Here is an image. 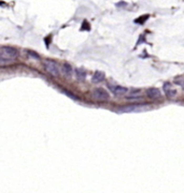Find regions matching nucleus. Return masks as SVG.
<instances>
[{"mask_svg": "<svg viewBox=\"0 0 184 193\" xmlns=\"http://www.w3.org/2000/svg\"><path fill=\"white\" fill-rule=\"evenodd\" d=\"M18 55V52L16 48L12 46H1L0 48V60L1 63H4L6 61L14 60Z\"/></svg>", "mask_w": 184, "mask_h": 193, "instance_id": "f257e3e1", "label": "nucleus"}, {"mask_svg": "<svg viewBox=\"0 0 184 193\" xmlns=\"http://www.w3.org/2000/svg\"><path fill=\"white\" fill-rule=\"evenodd\" d=\"M44 68L50 74L54 75V76H58L59 75V69L57 64L54 62V61H51V60H47L44 62Z\"/></svg>", "mask_w": 184, "mask_h": 193, "instance_id": "f03ea898", "label": "nucleus"}, {"mask_svg": "<svg viewBox=\"0 0 184 193\" xmlns=\"http://www.w3.org/2000/svg\"><path fill=\"white\" fill-rule=\"evenodd\" d=\"M93 96L95 99L101 101H107L109 99V93L103 88H96L93 91Z\"/></svg>", "mask_w": 184, "mask_h": 193, "instance_id": "7ed1b4c3", "label": "nucleus"}, {"mask_svg": "<svg viewBox=\"0 0 184 193\" xmlns=\"http://www.w3.org/2000/svg\"><path fill=\"white\" fill-rule=\"evenodd\" d=\"M110 90L116 96H123L127 92V88L122 86H110Z\"/></svg>", "mask_w": 184, "mask_h": 193, "instance_id": "20e7f679", "label": "nucleus"}, {"mask_svg": "<svg viewBox=\"0 0 184 193\" xmlns=\"http://www.w3.org/2000/svg\"><path fill=\"white\" fill-rule=\"evenodd\" d=\"M146 95L150 98H152V99H158V98H160V96H162L159 89L158 88H154V87L153 88H149L146 90Z\"/></svg>", "mask_w": 184, "mask_h": 193, "instance_id": "39448f33", "label": "nucleus"}, {"mask_svg": "<svg viewBox=\"0 0 184 193\" xmlns=\"http://www.w3.org/2000/svg\"><path fill=\"white\" fill-rule=\"evenodd\" d=\"M105 79V73L101 72V71H96L91 77V82L93 83H100Z\"/></svg>", "mask_w": 184, "mask_h": 193, "instance_id": "423d86ee", "label": "nucleus"}, {"mask_svg": "<svg viewBox=\"0 0 184 193\" xmlns=\"http://www.w3.org/2000/svg\"><path fill=\"white\" fill-rule=\"evenodd\" d=\"M63 72L67 75V76H71V74H72V68H71V65L69 64V63H67V62H65V63H63Z\"/></svg>", "mask_w": 184, "mask_h": 193, "instance_id": "0eeeda50", "label": "nucleus"}, {"mask_svg": "<svg viewBox=\"0 0 184 193\" xmlns=\"http://www.w3.org/2000/svg\"><path fill=\"white\" fill-rule=\"evenodd\" d=\"M164 90H165V92H166V95L168 97H173L176 95V91H175V90H172V88L170 87V84H168V83H166L164 85Z\"/></svg>", "mask_w": 184, "mask_h": 193, "instance_id": "6e6552de", "label": "nucleus"}, {"mask_svg": "<svg viewBox=\"0 0 184 193\" xmlns=\"http://www.w3.org/2000/svg\"><path fill=\"white\" fill-rule=\"evenodd\" d=\"M75 75H76V78L79 79V81H84L85 77H86V72L83 69H78L75 71Z\"/></svg>", "mask_w": 184, "mask_h": 193, "instance_id": "1a4fd4ad", "label": "nucleus"}, {"mask_svg": "<svg viewBox=\"0 0 184 193\" xmlns=\"http://www.w3.org/2000/svg\"><path fill=\"white\" fill-rule=\"evenodd\" d=\"M176 82H177V84H179L180 86H182L184 88V78H181V81H176Z\"/></svg>", "mask_w": 184, "mask_h": 193, "instance_id": "9d476101", "label": "nucleus"}]
</instances>
